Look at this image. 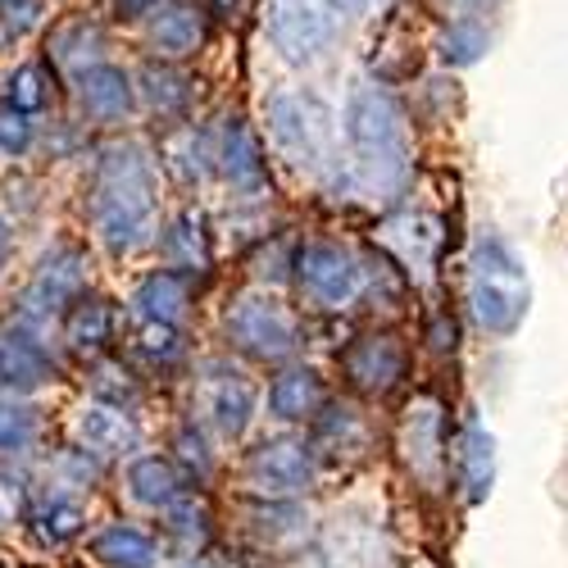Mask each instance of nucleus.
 I'll return each mask as SVG.
<instances>
[{
    "label": "nucleus",
    "instance_id": "23",
    "mask_svg": "<svg viewBox=\"0 0 568 568\" xmlns=\"http://www.w3.org/2000/svg\"><path fill=\"white\" fill-rule=\"evenodd\" d=\"M182 491H186V483H182V473H178L173 459H164V455H136V459L128 464V496H132L136 505L169 509Z\"/></svg>",
    "mask_w": 568,
    "mask_h": 568
},
{
    "label": "nucleus",
    "instance_id": "18",
    "mask_svg": "<svg viewBox=\"0 0 568 568\" xmlns=\"http://www.w3.org/2000/svg\"><path fill=\"white\" fill-rule=\"evenodd\" d=\"M151 51L160 60H186V55H196L201 51V41H205V19L196 6H182V0H173V6H155L151 10Z\"/></svg>",
    "mask_w": 568,
    "mask_h": 568
},
{
    "label": "nucleus",
    "instance_id": "6",
    "mask_svg": "<svg viewBox=\"0 0 568 568\" xmlns=\"http://www.w3.org/2000/svg\"><path fill=\"white\" fill-rule=\"evenodd\" d=\"M296 282L318 310H346L364 292V260L342 242H305L296 251Z\"/></svg>",
    "mask_w": 568,
    "mask_h": 568
},
{
    "label": "nucleus",
    "instance_id": "40",
    "mask_svg": "<svg viewBox=\"0 0 568 568\" xmlns=\"http://www.w3.org/2000/svg\"><path fill=\"white\" fill-rule=\"evenodd\" d=\"M10 251H14V227L0 219V277H6V264H10Z\"/></svg>",
    "mask_w": 568,
    "mask_h": 568
},
{
    "label": "nucleus",
    "instance_id": "11",
    "mask_svg": "<svg viewBox=\"0 0 568 568\" xmlns=\"http://www.w3.org/2000/svg\"><path fill=\"white\" fill-rule=\"evenodd\" d=\"M268 37H273L277 55L287 64H310L327 51L333 23H327L323 0H273L268 6Z\"/></svg>",
    "mask_w": 568,
    "mask_h": 568
},
{
    "label": "nucleus",
    "instance_id": "1",
    "mask_svg": "<svg viewBox=\"0 0 568 568\" xmlns=\"http://www.w3.org/2000/svg\"><path fill=\"white\" fill-rule=\"evenodd\" d=\"M160 223V173L146 146L123 141L97 160L91 178V232L114 255H132L155 242Z\"/></svg>",
    "mask_w": 568,
    "mask_h": 568
},
{
    "label": "nucleus",
    "instance_id": "34",
    "mask_svg": "<svg viewBox=\"0 0 568 568\" xmlns=\"http://www.w3.org/2000/svg\"><path fill=\"white\" fill-rule=\"evenodd\" d=\"M32 141H37L32 114H23V110H14V105H0V155L19 160V155L32 151Z\"/></svg>",
    "mask_w": 568,
    "mask_h": 568
},
{
    "label": "nucleus",
    "instance_id": "17",
    "mask_svg": "<svg viewBox=\"0 0 568 568\" xmlns=\"http://www.w3.org/2000/svg\"><path fill=\"white\" fill-rule=\"evenodd\" d=\"M132 310L146 323H182L186 310H192V273H178V268L146 273L132 292Z\"/></svg>",
    "mask_w": 568,
    "mask_h": 568
},
{
    "label": "nucleus",
    "instance_id": "13",
    "mask_svg": "<svg viewBox=\"0 0 568 568\" xmlns=\"http://www.w3.org/2000/svg\"><path fill=\"white\" fill-rule=\"evenodd\" d=\"M400 450L423 487H442V478H446V414L433 396H418L405 409Z\"/></svg>",
    "mask_w": 568,
    "mask_h": 568
},
{
    "label": "nucleus",
    "instance_id": "28",
    "mask_svg": "<svg viewBox=\"0 0 568 568\" xmlns=\"http://www.w3.org/2000/svg\"><path fill=\"white\" fill-rule=\"evenodd\" d=\"M101 51H105V32L91 19H64L51 32V60L64 64L69 73H82L87 64H97Z\"/></svg>",
    "mask_w": 568,
    "mask_h": 568
},
{
    "label": "nucleus",
    "instance_id": "26",
    "mask_svg": "<svg viewBox=\"0 0 568 568\" xmlns=\"http://www.w3.org/2000/svg\"><path fill=\"white\" fill-rule=\"evenodd\" d=\"M387 246L400 255V264L418 277H428V268L437 264V246H442V232L433 219L423 214H405V219H392L387 223Z\"/></svg>",
    "mask_w": 568,
    "mask_h": 568
},
{
    "label": "nucleus",
    "instance_id": "4",
    "mask_svg": "<svg viewBox=\"0 0 568 568\" xmlns=\"http://www.w3.org/2000/svg\"><path fill=\"white\" fill-rule=\"evenodd\" d=\"M264 128L282 160H292L301 173H327L333 169V141L337 119L323 97L314 91H273L264 101Z\"/></svg>",
    "mask_w": 568,
    "mask_h": 568
},
{
    "label": "nucleus",
    "instance_id": "10",
    "mask_svg": "<svg viewBox=\"0 0 568 568\" xmlns=\"http://www.w3.org/2000/svg\"><path fill=\"white\" fill-rule=\"evenodd\" d=\"M210 160L219 169V178L242 196H260L268 186V164L260 151V136L251 132V123L242 114H223L214 136H210Z\"/></svg>",
    "mask_w": 568,
    "mask_h": 568
},
{
    "label": "nucleus",
    "instance_id": "9",
    "mask_svg": "<svg viewBox=\"0 0 568 568\" xmlns=\"http://www.w3.org/2000/svg\"><path fill=\"white\" fill-rule=\"evenodd\" d=\"M255 383L242 373V368H232L223 359L205 364L201 377H196V414L205 428H214L219 437H242L251 428V418H255Z\"/></svg>",
    "mask_w": 568,
    "mask_h": 568
},
{
    "label": "nucleus",
    "instance_id": "12",
    "mask_svg": "<svg viewBox=\"0 0 568 568\" xmlns=\"http://www.w3.org/2000/svg\"><path fill=\"white\" fill-rule=\"evenodd\" d=\"M409 368V351L392 333H368L342 351V373L359 396H387Z\"/></svg>",
    "mask_w": 568,
    "mask_h": 568
},
{
    "label": "nucleus",
    "instance_id": "25",
    "mask_svg": "<svg viewBox=\"0 0 568 568\" xmlns=\"http://www.w3.org/2000/svg\"><path fill=\"white\" fill-rule=\"evenodd\" d=\"M91 555L105 568H155L160 564V546L151 532H141L136 524H110L91 537Z\"/></svg>",
    "mask_w": 568,
    "mask_h": 568
},
{
    "label": "nucleus",
    "instance_id": "32",
    "mask_svg": "<svg viewBox=\"0 0 568 568\" xmlns=\"http://www.w3.org/2000/svg\"><path fill=\"white\" fill-rule=\"evenodd\" d=\"M6 105L23 110V114H37V110L51 105V69H45L41 60H32V64L14 69L10 91H6Z\"/></svg>",
    "mask_w": 568,
    "mask_h": 568
},
{
    "label": "nucleus",
    "instance_id": "31",
    "mask_svg": "<svg viewBox=\"0 0 568 568\" xmlns=\"http://www.w3.org/2000/svg\"><path fill=\"white\" fill-rule=\"evenodd\" d=\"M164 518H169V532H173V541L182 546V550H201L205 541H210V509L196 500V496H178L169 509H164Z\"/></svg>",
    "mask_w": 568,
    "mask_h": 568
},
{
    "label": "nucleus",
    "instance_id": "24",
    "mask_svg": "<svg viewBox=\"0 0 568 568\" xmlns=\"http://www.w3.org/2000/svg\"><path fill=\"white\" fill-rule=\"evenodd\" d=\"M28 528H32V537H37L41 546H69V541H78L82 528H87V509H82L69 491H51V496L32 500Z\"/></svg>",
    "mask_w": 568,
    "mask_h": 568
},
{
    "label": "nucleus",
    "instance_id": "7",
    "mask_svg": "<svg viewBox=\"0 0 568 568\" xmlns=\"http://www.w3.org/2000/svg\"><path fill=\"white\" fill-rule=\"evenodd\" d=\"M87 287V255L73 242H60L55 251H45L37 273L28 277L23 301H19V323L41 327V323H55L64 318V310L82 296Z\"/></svg>",
    "mask_w": 568,
    "mask_h": 568
},
{
    "label": "nucleus",
    "instance_id": "38",
    "mask_svg": "<svg viewBox=\"0 0 568 568\" xmlns=\"http://www.w3.org/2000/svg\"><path fill=\"white\" fill-rule=\"evenodd\" d=\"M323 10L333 19H342V23H355V19L368 14V0H323Z\"/></svg>",
    "mask_w": 568,
    "mask_h": 568
},
{
    "label": "nucleus",
    "instance_id": "35",
    "mask_svg": "<svg viewBox=\"0 0 568 568\" xmlns=\"http://www.w3.org/2000/svg\"><path fill=\"white\" fill-rule=\"evenodd\" d=\"M91 392H97V400H110V405H132L136 400V383H132V373L123 364H101Z\"/></svg>",
    "mask_w": 568,
    "mask_h": 568
},
{
    "label": "nucleus",
    "instance_id": "36",
    "mask_svg": "<svg viewBox=\"0 0 568 568\" xmlns=\"http://www.w3.org/2000/svg\"><path fill=\"white\" fill-rule=\"evenodd\" d=\"M41 19V0H0V28L10 37H23Z\"/></svg>",
    "mask_w": 568,
    "mask_h": 568
},
{
    "label": "nucleus",
    "instance_id": "41",
    "mask_svg": "<svg viewBox=\"0 0 568 568\" xmlns=\"http://www.w3.org/2000/svg\"><path fill=\"white\" fill-rule=\"evenodd\" d=\"M210 6H214L219 14H236V10H242V0H210Z\"/></svg>",
    "mask_w": 568,
    "mask_h": 568
},
{
    "label": "nucleus",
    "instance_id": "33",
    "mask_svg": "<svg viewBox=\"0 0 568 568\" xmlns=\"http://www.w3.org/2000/svg\"><path fill=\"white\" fill-rule=\"evenodd\" d=\"M136 351L146 355L151 364H173V359H182V333H178V323H146V318H141Z\"/></svg>",
    "mask_w": 568,
    "mask_h": 568
},
{
    "label": "nucleus",
    "instance_id": "39",
    "mask_svg": "<svg viewBox=\"0 0 568 568\" xmlns=\"http://www.w3.org/2000/svg\"><path fill=\"white\" fill-rule=\"evenodd\" d=\"M160 0H114V14L119 19H146Z\"/></svg>",
    "mask_w": 568,
    "mask_h": 568
},
{
    "label": "nucleus",
    "instance_id": "8",
    "mask_svg": "<svg viewBox=\"0 0 568 568\" xmlns=\"http://www.w3.org/2000/svg\"><path fill=\"white\" fill-rule=\"evenodd\" d=\"M314 478H318L314 446L301 437H268L246 455V483L264 500H296L314 487Z\"/></svg>",
    "mask_w": 568,
    "mask_h": 568
},
{
    "label": "nucleus",
    "instance_id": "16",
    "mask_svg": "<svg viewBox=\"0 0 568 568\" xmlns=\"http://www.w3.org/2000/svg\"><path fill=\"white\" fill-rule=\"evenodd\" d=\"M78 442L87 455L110 459V455H132L141 446V428L128 405H110V400H91L78 409Z\"/></svg>",
    "mask_w": 568,
    "mask_h": 568
},
{
    "label": "nucleus",
    "instance_id": "42",
    "mask_svg": "<svg viewBox=\"0 0 568 568\" xmlns=\"http://www.w3.org/2000/svg\"><path fill=\"white\" fill-rule=\"evenodd\" d=\"M478 6H483V0H478Z\"/></svg>",
    "mask_w": 568,
    "mask_h": 568
},
{
    "label": "nucleus",
    "instance_id": "37",
    "mask_svg": "<svg viewBox=\"0 0 568 568\" xmlns=\"http://www.w3.org/2000/svg\"><path fill=\"white\" fill-rule=\"evenodd\" d=\"M178 459L192 468V473H201V478H205L210 464H214L210 450H205V437H201L196 428H182V433H178Z\"/></svg>",
    "mask_w": 568,
    "mask_h": 568
},
{
    "label": "nucleus",
    "instance_id": "20",
    "mask_svg": "<svg viewBox=\"0 0 568 568\" xmlns=\"http://www.w3.org/2000/svg\"><path fill=\"white\" fill-rule=\"evenodd\" d=\"M455 468H459V487H464L468 505H478V500L491 496V483H496V442H491V433L483 428L478 418L464 423Z\"/></svg>",
    "mask_w": 568,
    "mask_h": 568
},
{
    "label": "nucleus",
    "instance_id": "3",
    "mask_svg": "<svg viewBox=\"0 0 568 568\" xmlns=\"http://www.w3.org/2000/svg\"><path fill=\"white\" fill-rule=\"evenodd\" d=\"M528 264L496 232H483L468 255V314L487 337H509L528 318Z\"/></svg>",
    "mask_w": 568,
    "mask_h": 568
},
{
    "label": "nucleus",
    "instance_id": "22",
    "mask_svg": "<svg viewBox=\"0 0 568 568\" xmlns=\"http://www.w3.org/2000/svg\"><path fill=\"white\" fill-rule=\"evenodd\" d=\"M160 251L169 260V268L178 273H205L210 268V223L201 210H182L164 236H160Z\"/></svg>",
    "mask_w": 568,
    "mask_h": 568
},
{
    "label": "nucleus",
    "instance_id": "19",
    "mask_svg": "<svg viewBox=\"0 0 568 568\" xmlns=\"http://www.w3.org/2000/svg\"><path fill=\"white\" fill-rule=\"evenodd\" d=\"M327 392H323V377L310 364H287L273 383H268V414L282 423H305L318 418Z\"/></svg>",
    "mask_w": 568,
    "mask_h": 568
},
{
    "label": "nucleus",
    "instance_id": "15",
    "mask_svg": "<svg viewBox=\"0 0 568 568\" xmlns=\"http://www.w3.org/2000/svg\"><path fill=\"white\" fill-rule=\"evenodd\" d=\"M73 87H78L82 114H91L97 123H119L136 105L132 73L119 69V64H110V60H97V64H87L82 73H73Z\"/></svg>",
    "mask_w": 568,
    "mask_h": 568
},
{
    "label": "nucleus",
    "instance_id": "2",
    "mask_svg": "<svg viewBox=\"0 0 568 568\" xmlns=\"http://www.w3.org/2000/svg\"><path fill=\"white\" fill-rule=\"evenodd\" d=\"M342 132H346V146H351L359 178L373 192L396 201L409 182V169H414L409 128H405L396 97L377 82H355L346 97V110H342Z\"/></svg>",
    "mask_w": 568,
    "mask_h": 568
},
{
    "label": "nucleus",
    "instance_id": "30",
    "mask_svg": "<svg viewBox=\"0 0 568 568\" xmlns=\"http://www.w3.org/2000/svg\"><path fill=\"white\" fill-rule=\"evenodd\" d=\"M487 45H491V37H487V28L478 19H455V23H446L437 51H442V60L450 69H468V64H478L487 55Z\"/></svg>",
    "mask_w": 568,
    "mask_h": 568
},
{
    "label": "nucleus",
    "instance_id": "27",
    "mask_svg": "<svg viewBox=\"0 0 568 568\" xmlns=\"http://www.w3.org/2000/svg\"><path fill=\"white\" fill-rule=\"evenodd\" d=\"M136 91L141 101H146L155 114H182L186 105H192V78L178 73L173 60H151L146 69L136 73Z\"/></svg>",
    "mask_w": 568,
    "mask_h": 568
},
{
    "label": "nucleus",
    "instance_id": "14",
    "mask_svg": "<svg viewBox=\"0 0 568 568\" xmlns=\"http://www.w3.org/2000/svg\"><path fill=\"white\" fill-rule=\"evenodd\" d=\"M60 377L55 355L41 346L28 323L0 333V396H32Z\"/></svg>",
    "mask_w": 568,
    "mask_h": 568
},
{
    "label": "nucleus",
    "instance_id": "5",
    "mask_svg": "<svg viewBox=\"0 0 568 568\" xmlns=\"http://www.w3.org/2000/svg\"><path fill=\"white\" fill-rule=\"evenodd\" d=\"M223 327H227V342L260 364H282L301 351L296 314L268 292H242L227 305Z\"/></svg>",
    "mask_w": 568,
    "mask_h": 568
},
{
    "label": "nucleus",
    "instance_id": "29",
    "mask_svg": "<svg viewBox=\"0 0 568 568\" xmlns=\"http://www.w3.org/2000/svg\"><path fill=\"white\" fill-rule=\"evenodd\" d=\"M41 442V414L19 400V396H0V459H23Z\"/></svg>",
    "mask_w": 568,
    "mask_h": 568
},
{
    "label": "nucleus",
    "instance_id": "21",
    "mask_svg": "<svg viewBox=\"0 0 568 568\" xmlns=\"http://www.w3.org/2000/svg\"><path fill=\"white\" fill-rule=\"evenodd\" d=\"M64 342L73 355L82 359H97L110 342H114V310L101 296H78L64 310Z\"/></svg>",
    "mask_w": 568,
    "mask_h": 568
}]
</instances>
